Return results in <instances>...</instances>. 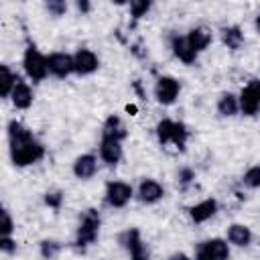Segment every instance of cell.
Returning a JSON list of instances; mask_svg holds the SVG:
<instances>
[{"instance_id":"cell-1","label":"cell","mask_w":260,"mask_h":260,"mask_svg":"<svg viewBox=\"0 0 260 260\" xmlns=\"http://www.w3.org/2000/svg\"><path fill=\"white\" fill-rule=\"evenodd\" d=\"M8 134V152L14 167L24 169L30 165H37L45 156V146L35 138V134L18 120H10L6 126Z\"/></svg>"},{"instance_id":"cell-2","label":"cell","mask_w":260,"mask_h":260,"mask_svg":"<svg viewBox=\"0 0 260 260\" xmlns=\"http://www.w3.org/2000/svg\"><path fill=\"white\" fill-rule=\"evenodd\" d=\"M187 138H189V130L183 122L179 120H171V118H162L158 124H156V140L160 146H167V144H173L177 146L179 150L185 148L187 144Z\"/></svg>"},{"instance_id":"cell-3","label":"cell","mask_w":260,"mask_h":260,"mask_svg":"<svg viewBox=\"0 0 260 260\" xmlns=\"http://www.w3.org/2000/svg\"><path fill=\"white\" fill-rule=\"evenodd\" d=\"M22 69L26 73V77L32 83H41L45 81V77L49 75V65H47V55H43L35 43H28L24 53H22Z\"/></svg>"},{"instance_id":"cell-4","label":"cell","mask_w":260,"mask_h":260,"mask_svg":"<svg viewBox=\"0 0 260 260\" xmlns=\"http://www.w3.org/2000/svg\"><path fill=\"white\" fill-rule=\"evenodd\" d=\"M100 225H102V219H100V213H98L95 209L83 211L81 221H79L77 232H75V246L81 248V250L87 248V246H91V244L98 240Z\"/></svg>"},{"instance_id":"cell-5","label":"cell","mask_w":260,"mask_h":260,"mask_svg":"<svg viewBox=\"0 0 260 260\" xmlns=\"http://www.w3.org/2000/svg\"><path fill=\"white\" fill-rule=\"evenodd\" d=\"M134 197V189L130 183L126 181H108L106 183V191H104V199L110 207L114 209H122L130 203V199Z\"/></svg>"},{"instance_id":"cell-6","label":"cell","mask_w":260,"mask_h":260,"mask_svg":"<svg viewBox=\"0 0 260 260\" xmlns=\"http://www.w3.org/2000/svg\"><path fill=\"white\" fill-rule=\"evenodd\" d=\"M181 93V83L179 79L171 77V75H160L154 83V98L160 106H171L177 102Z\"/></svg>"},{"instance_id":"cell-7","label":"cell","mask_w":260,"mask_h":260,"mask_svg":"<svg viewBox=\"0 0 260 260\" xmlns=\"http://www.w3.org/2000/svg\"><path fill=\"white\" fill-rule=\"evenodd\" d=\"M240 112L244 116H256L260 112V79L248 81V85L238 95Z\"/></svg>"},{"instance_id":"cell-8","label":"cell","mask_w":260,"mask_h":260,"mask_svg":"<svg viewBox=\"0 0 260 260\" xmlns=\"http://www.w3.org/2000/svg\"><path fill=\"white\" fill-rule=\"evenodd\" d=\"M73 73L75 75H91L100 67V57L91 49H77L73 55Z\"/></svg>"},{"instance_id":"cell-9","label":"cell","mask_w":260,"mask_h":260,"mask_svg":"<svg viewBox=\"0 0 260 260\" xmlns=\"http://www.w3.org/2000/svg\"><path fill=\"white\" fill-rule=\"evenodd\" d=\"M47 65H49V75H53L57 79H65L73 73V57L69 53L55 51V53L47 55Z\"/></svg>"},{"instance_id":"cell-10","label":"cell","mask_w":260,"mask_h":260,"mask_svg":"<svg viewBox=\"0 0 260 260\" xmlns=\"http://www.w3.org/2000/svg\"><path fill=\"white\" fill-rule=\"evenodd\" d=\"M122 244H124V248H126L130 260H148V258H150L148 248H146V244L142 242L140 232H138L136 228H130V230L122 236Z\"/></svg>"},{"instance_id":"cell-11","label":"cell","mask_w":260,"mask_h":260,"mask_svg":"<svg viewBox=\"0 0 260 260\" xmlns=\"http://www.w3.org/2000/svg\"><path fill=\"white\" fill-rule=\"evenodd\" d=\"M136 197L144 205H154L165 197V187L156 179H142L136 189Z\"/></svg>"},{"instance_id":"cell-12","label":"cell","mask_w":260,"mask_h":260,"mask_svg":"<svg viewBox=\"0 0 260 260\" xmlns=\"http://www.w3.org/2000/svg\"><path fill=\"white\" fill-rule=\"evenodd\" d=\"M73 175L79 181H87L98 173V156L91 152H83L73 160Z\"/></svg>"},{"instance_id":"cell-13","label":"cell","mask_w":260,"mask_h":260,"mask_svg":"<svg viewBox=\"0 0 260 260\" xmlns=\"http://www.w3.org/2000/svg\"><path fill=\"white\" fill-rule=\"evenodd\" d=\"M124 156V150H122V142L120 140H114V138H104L102 136V142H100V158L108 165V167H116Z\"/></svg>"},{"instance_id":"cell-14","label":"cell","mask_w":260,"mask_h":260,"mask_svg":"<svg viewBox=\"0 0 260 260\" xmlns=\"http://www.w3.org/2000/svg\"><path fill=\"white\" fill-rule=\"evenodd\" d=\"M10 102L16 110H28L35 102V91L32 87L24 81V79H18V83L14 85L12 93H10Z\"/></svg>"},{"instance_id":"cell-15","label":"cell","mask_w":260,"mask_h":260,"mask_svg":"<svg viewBox=\"0 0 260 260\" xmlns=\"http://www.w3.org/2000/svg\"><path fill=\"white\" fill-rule=\"evenodd\" d=\"M171 51H173V55H175L181 63H185V65H193V63L197 61V53L189 47L187 37L173 35V37H171Z\"/></svg>"},{"instance_id":"cell-16","label":"cell","mask_w":260,"mask_h":260,"mask_svg":"<svg viewBox=\"0 0 260 260\" xmlns=\"http://www.w3.org/2000/svg\"><path fill=\"white\" fill-rule=\"evenodd\" d=\"M215 213H217V201L211 199V197L209 199H203V201H199V203H195V205L189 207V217L195 223H205Z\"/></svg>"},{"instance_id":"cell-17","label":"cell","mask_w":260,"mask_h":260,"mask_svg":"<svg viewBox=\"0 0 260 260\" xmlns=\"http://www.w3.org/2000/svg\"><path fill=\"white\" fill-rule=\"evenodd\" d=\"M185 37H187L189 47H191L197 55H199V53H203V51L211 45V41H213L211 30H209V28H205V26H195V28H191Z\"/></svg>"},{"instance_id":"cell-18","label":"cell","mask_w":260,"mask_h":260,"mask_svg":"<svg viewBox=\"0 0 260 260\" xmlns=\"http://www.w3.org/2000/svg\"><path fill=\"white\" fill-rule=\"evenodd\" d=\"M102 136L104 138H114V140H120L122 142L128 136V130H126V124L122 122V118L116 116V114H110L106 118L104 126H102Z\"/></svg>"},{"instance_id":"cell-19","label":"cell","mask_w":260,"mask_h":260,"mask_svg":"<svg viewBox=\"0 0 260 260\" xmlns=\"http://www.w3.org/2000/svg\"><path fill=\"white\" fill-rule=\"evenodd\" d=\"M228 242L238 248H246L252 242V230L244 223H232L228 228Z\"/></svg>"},{"instance_id":"cell-20","label":"cell","mask_w":260,"mask_h":260,"mask_svg":"<svg viewBox=\"0 0 260 260\" xmlns=\"http://www.w3.org/2000/svg\"><path fill=\"white\" fill-rule=\"evenodd\" d=\"M18 79H20L18 73L12 71L10 65H6V63L0 65V95L4 100H10V93H12L14 85L18 83Z\"/></svg>"},{"instance_id":"cell-21","label":"cell","mask_w":260,"mask_h":260,"mask_svg":"<svg viewBox=\"0 0 260 260\" xmlns=\"http://www.w3.org/2000/svg\"><path fill=\"white\" fill-rule=\"evenodd\" d=\"M201 246L209 252V256H211L213 260H228V258H230V244H228V240H223V238L205 240V242H201Z\"/></svg>"},{"instance_id":"cell-22","label":"cell","mask_w":260,"mask_h":260,"mask_svg":"<svg viewBox=\"0 0 260 260\" xmlns=\"http://www.w3.org/2000/svg\"><path fill=\"white\" fill-rule=\"evenodd\" d=\"M217 112L219 116L223 118H232L240 112V102H238V95H234L232 91H223L217 100Z\"/></svg>"},{"instance_id":"cell-23","label":"cell","mask_w":260,"mask_h":260,"mask_svg":"<svg viewBox=\"0 0 260 260\" xmlns=\"http://www.w3.org/2000/svg\"><path fill=\"white\" fill-rule=\"evenodd\" d=\"M221 43H223L228 49L238 51V49L244 45V32H242V28L236 26V24L221 28Z\"/></svg>"},{"instance_id":"cell-24","label":"cell","mask_w":260,"mask_h":260,"mask_svg":"<svg viewBox=\"0 0 260 260\" xmlns=\"http://www.w3.org/2000/svg\"><path fill=\"white\" fill-rule=\"evenodd\" d=\"M61 250H63V244L57 242V240H43L39 244V252H41V256L45 260H53Z\"/></svg>"},{"instance_id":"cell-25","label":"cell","mask_w":260,"mask_h":260,"mask_svg":"<svg viewBox=\"0 0 260 260\" xmlns=\"http://www.w3.org/2000/svg\"><path fill=\"white\" fill-rule=\"evenodd\" d=\"M242 183H244V187H248V189H260V165L250 167V169L244 173Z\"/></svg>"},{"instance_id":"cell-26","label":"cell","mask_w":260,"mask_h":260,"mask_svg":"<svg viewBox=\"0 0 260 260\" xmlns=\"http://www.w3.org/2000/svg\"><path fill=\"white\" fill-rule=\"evenodd\" d=\"M150 2L148 0H132L130 2V14H132V18L134 20H138V18H142V16H146V12L150 10Z\"/></svg>"},{"instance_id":"cell-27","label":"cell","mask_w":260,"mask_h":260,"mask_svg":"<svg viewBox=\"0 0 260 260\" xmlns=\"http://www.w3.org/2000/svg\"><path fill=\"white\" fill-rule=\"evenodd\" d=\"M14 232V219L8 209H2L0 213V236H12Z\"/></svg>"},{"instance_id":"cell-28","label":"cell","mask_w":260,"mask_h":260,"mask_svg":"<svg viewBox=\"0 0 260 260\" xmlns=\"http://www.w3.org/2000/svg\"><path fill=\"white\" fill-rule=\"evenodd\" d=\"M45 8H47V12L51 14V16H63L65 12H67V2H63V0H49L47 4H45Z\"/></svg>"},{"instance_id":"cell-29","label":"cell","mask_w":260,"mask_h":260,"mask_svg":"<svg viewBox=\"0 0 260 260\" xmlns=\"http://www.w3.org/2000/svg\"><path fill=\"white\" fill-rule=\"evenodd\" d=\"M63 203V193L61 191H47L45 193V205H49L51 209H59Z\"/></svg>"},{"instance_id":"cell-30","label":"cell","mask_w":260,"mask_h":260,"mask_svg":"<svg viewBox=\"0 0 260 260\" xmlns=\"http://www.w3.org/2000/svg\"><path fill=\"white\" fill-rule=\"evenodd\" d=\"M16 240L12 238V236H0V252L2 254H6V256H10V254H14L16 252Z\"/></svg>"},{"instance_id":"cell-31","label":"cell","mask_w":260,"mask_h":260,"mask_svg":"<svg viewBox=\"0 0 260 260\" xmlns=\"http://www.w3.org/2000/svg\"><path fill=\"white\" fill-rule=\"evenodd\" d=\"M193 179H195V173H193V169H181L179 171V183H181V187L185 189L187 185H191L193 183Z\"/></svg>"},{"instance_id":"cell-32","label":"cell","mask_w":260,"mask_h":260,"mask_svg":"<svg viewBox=\"0 0 260 260\" xmlns=\"http://www.w3.org/2000/svg\"><path fill=\"white\" fill-rule=\"evenodd\" d=\"M195 260H213V258H211V256H209V252L199 244V246H197V250H195Z\"/></svg>"},{"instance_id":"cell-33","label":"cell","mask_w":260,"mask_h":260,"mask_svg":"<svg viewBox=\"0 0 260 260\" xmlns=\"http://www.w3.org/2000/svg\"><path fill=\"white\" fill-rule=\"evenodd\" d=\"M169 260H193L191 256H187L185 252H175V254H171L169 256Z\"/></svg>"},{"instance_id":"cell-34","label":"cell","mask_w":260,"mask_h":260,"mask_svg":"<svg viewBox=\"0 0 260 260\" xmlns=\"http://www.w3.org/2000/svg\"><path fill=\"white\" fill-rule=\"evenodd\" d=\"M77 10H79V12H87V10H89V2L79 0V2H77Z\"/></svg>"},{"instance_id":"cell-35","label":"cell","mask_w":260,"mask_h":260,"mask_svg":"<svg viewBox=\"0 0 260 260\" xmlns=\"http://www.w3.org/2000/svg\"><path fill=\"white\" fill-rule=\"evenodd\" d=\"M254 24H256V30L260 32V12H258V16H256V20H254Z\"/></svg>"}]
</instances>
